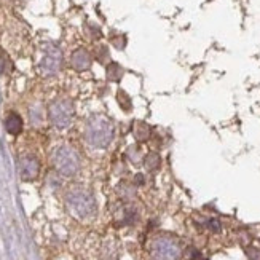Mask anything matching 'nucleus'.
Masks as SVG:
<instances>
[{"label": "nucleus", "instance_id": "nucleus-1", "mask_svg": "<svg viewBox=\"0 0 260 260\" xmlns=\"http://www.w3.org/2000/svg\"><path fill=\"white\" fill-rule=\"evenodd\" d=\"M150 254L155 260H180L182 249L174 238L160 235L150 243Z\"/></svg>", "mask_w": 260, "mask_h": 260}, {"label": "nucleus", "instance_id": "nucleus-2", "mask_svg": "<svg viewBox=\"0 0 260 260\" xmlns=\"http://www.w3.org/2000/svg\"><path fill=\"white\" fill-rule=\"evenodd\" d=\"M87 137L94 147H107L112 139H114V128H112L110 122L97 118L96 122L89 123Z\"/></svg>", "mask_w": 260, "mask_h": 260}, {"label": "nucleus", "instance_id": "nucleus-3", "mask_svg": "<svg viewBox=\"0 0 260 260\" xmlns=\"http://www.w3.org/2000/svg\"><path fill=\"white\" fill-rule=\"evenodd\" d=\"M67 203L70 209L79 216V217H88L94 214L96 211V203L91 193L85 190H75L67 196Z\"/></svg>", "mask_w": 260, "mask_h": 260}, {"label": "nucleus", "instance_id": "nucleus-4", "mask_svg": "<svg viewBox=\"0 0 260 260\" xmlns=\"http://www.w3.org/2000/svg\"><path fill=\"white\" fill-rule=\"evenodd\" d=\"M54 165L58 168V171H61L62 174L74 175L77 170H79V158H77L75 152L69 149H61L56 152Z\"/></svg>", "mask_w": 260, "mask_h": 260}, {"label": "nucleus", "instance_id": "nucleus-5", "mask_svg": "<svg viewBox=\"0 0 260 260\" xmlns=\"http://www.w3.org/2000/svg\"><path fill=\"white\" fill-rule=\"evenodd\" d=\"M72 114H74L72 105H70V102H67V101H61V102L53 104L51 110H50L53 123L56 126H59V128H64V126L69 125Z\"/></svg>", "mask_w": 260, "mask_h": 260}, {"label": "nucleus", "instance_id": "nucleus-6", "mask_svg": "<svg viewBox=\"0 0 260 260\" xmlns=\"http://www.w3.org/2000/svg\"><path fill=\"white\" fill-rule=\"evenodd\" d=\"M39 170H40V166H39L37 158H34L31 155L23 157V160H21V168H19L23 179H26V180L35 179L37 177V174H39Z\"/></svg>", "mask_w": 260, "mask_h": 260}, {"label": "nucleus", "instance_id": "nucleus-7", "mask_svg": "<svg viewBox=\"0 0 260 260\" xmlns=\"http://www.w3.org/2000/svg\"><path fill=\"white\" fill-rule=\"evenodd\" d=\"M132 134H134V139L139 140V142H145L152 137V128L145 122H134L132 125Z\"/></svg>", "mask_w": 260, "mask_h": 260}, {"label": "nucleus", "instance_id": "nucleus-8", "mask_svg": "<svg viewBox=\"0 0 260 260\" xmlns=\"http://www.w3.org/2000/svg\"><path fill=\"white\" fill-rule=\"evenodd\" d=\"M5 128L10 134H19L23 131V118H21L18 114H10L5 118Z\"/></svg>", "mask_w": 260, "mask_h": 260}, {"label": "nucleus", "instance_id": "nucleus-9", "mask_svg": "<svg viewBox=\"0 0 260 260\" xmlns=\"http://www.w3.org/2000/svg\"><path fill=\"white\" fill-rule=\"evenodd\" d=\"M89 64H91V58H89V54L85 50H79V51L74 53V56H72V66L77 70H85V69L89 67Z\"/></svg>", "mask_w": 260, "mask_h": 260}, {"label": "nucleus", "instance_id": "nucleus-10", "mask_svg": "<svg viewBox=\"0 0 260 260\" xmlns=\"http://www.w3.org/2000/svg\"><path fill=\"white\" fill-rule=\"evenodd\" d=\"M144 165H145V168H147V171L155 173V171H158L160 168H161V157L158 155L157 152L147 153L145 158H144Z\"/></svg>", "mask_w": 260, "mask_h": 260}, {"label": "nucleus", "instance_id": "nucleus-11", "mask_svg": "<svg viewBox=\"0 0 260 260\" xmlns=\"http://www.w3.org/2000/svg\"><path fill=\"white\" fill-rule=\"evenodd\" d=\"M137 220V213L134 208L131 206H125L122 209V216H120V225H131Z\"/></svg>", "mask_w": 260, "mask_h": 260}, {"label": "nucleus", "instance_id": "nucleus-12", "mask_svg": "<svg viewBox=\"0 0 260 260\" xmlns=\"http://www.w3.org/2000/svg\"><path fill=\"white\" fill-rule=\"evenodd\" d=\"M123 74H125L123 67L120 64H117V62H110L107 66V79L110 82H120Z\"/></svg>", "mask_w": 260, "mask_h": 260}, {"label": "nucleus", "instance_id": "nucleus-13", "mask_svg": "<svg viewBox=\"0 0 260 260\" xmlns=\"http://www.w3.org/2000/svg\"><path fill=\"white\" fill-rule=\"evenodd\" d=\"M126 155H128V158H130V161L132 165H139L140 161H142V152H140V149L136 145L130 147L128 152H126Z\"/></svg>", "mask_w": 260, "mask_h": 260}, {"label": "nucleus", "instance_id": "nucleus-14", "mask_svg": "<svg viewBox=\"0 0 260 260\" xmlns=\"http://www.w3.org/2000/svg\"><path fill=\"white\" fill-rule=\"evenodd\" d=\"M118 102H120L122 109L125 112H131V107H132V102L130 99V96L125 93V91H118Z\"/></svg>", "mask_w": 260, "mask_h": 260}, {"label": "nucleus", "instance_id": "nucleus-15", "mask_svg": "<svg viewBox=\"0 0 260 260\" xmlns=\"http://www.w3.org/2000/svg\"><path fill=\"white\" fill-rule=\"evenodd\" d=\"M120 195L126 200H131V198H134L136 196V188L128 185V184H122L120 185Z\"/></svg>", "mask_w": 260, "mask_h": 260}, {"label": "nucleus", "instance_id": "nucleus-16", "mask_svg": "<svg viewBox=\"0 0 260 260\" xmlns=\"http://www.w3.org/2000/svg\"><path fill=\"white\" fill-rule=\"evenodd\" d=\"M205 227L213 231V233H220V230H222L220 222L217 219H214V217H211V219L205 220Z\"/></svg>", "mask_w": 260, "mask_h": 260}, {"label": "nucleus", "instance_id": "nucleus-17", "mask_svg": "<svg viewBox=\"0 0 260 260\" xmlns=\"http://www.w3.org/2000/svg\"><path fill=\"white\" fill-rule=\"evenodd\" d=\"M244 254L249 260H260V249L254 248V246H246Z\"/></svg>", "mask_w": 260, "mask_h": 260}, {"label": "nucleus", "instance_id": "nucleus-18", "mask_svg": "<svg viewBox=\"0 0 260 260\" xmlns=\"http://www.w3.org/2000/svg\"><path fill=\"white\" fill-rule=\"evenodd\" d=\"M185 256H187L188 259H190V260H196V259L201 257L200 251L195 249V248H187V249H185Z\"/></svg>", "mask_w": 260, "mask_h": 260}, {"label": "nucleus", "instance_id": "nucleus-19", "mask_svg": "<svg viewBox=\"0 0 260 260\" xmlns=\"http://www.w3.org/2000/svg\"><path fill=\"white\" fill-rule=\"evenodd\" d=\"M134 184H136V187H137V185H144V184H145V179H144V175H142V174H136V177H134Z\"/></svg>", "mask_w": 260, "mask_h": 260}]
</instances>
